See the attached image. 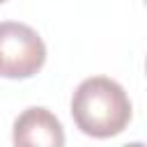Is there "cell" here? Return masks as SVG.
Masks as SVG:
<instances>
[{"label": "cell", "instance_id": "cell-2", "mask_svg": "<svg viewBox=\"0 0 147 147\" xmlns=\"http://www.w3.org/2000/svg\"><path fill=\"white\" fill-rule=\"evenodd\" d=\"M46 62V44L39 32L18 21L0 23V76L11 80L32 78Z\"/></svg>", "mask_w": 147, "mask_h": 147}, {"label": "cell", "instance_id": "cell-4", "mask_svg": "<svg viewBox=\"0 0 147 147\" xmlns=\"http://www.w3.org/2000/svg\"><path fill=\"white\" fill-rule=\"evenodd\" d=\"M2 2H7V0H0V5H2Z\"/></svg>", "mask_w": 147, "mask_h": 147}, {"label": "cell", "instance_id": "cell-3", "mask_svg": "<svg viewBox=\"0 0 147 147\" xmlns=\"http://www.w3.org/2000/svg\"><path fill=\"white\" fill-rule=\"evenodd\" d=\"M11 140L18 147H62L64 129L48 108L32 106L16 117Z\"/></svg>", "mask_w": 147, "mask_h": 147}, {"label": "cell", "instance_id": "cell-1", "mask_svg": "<svg viewBox=\"0 0 147 147\" xmlns=\"http://www.w3.org/2000/svg\"><path fill=\"white\" fill-rule=\"evenodd\" d=\"M131 115L133 108L126 90L108 76L85 78L71 96V117L92 138L119 136L129 126Z\"/></svg>", "mask_w": 147, "mask_h": 147}]
</instances>
